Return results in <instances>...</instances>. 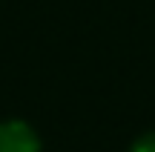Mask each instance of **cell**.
Wrapping results in <instances>:
<instances>
[{"instance_id": "1", "label": "cell", "mask_w": 155, "mask_h": 152, "mask_svg": "<svg viewBox=\"0 0 155 152\" xmlns=\"http://www.w3.org/2000/svg\"><path fill=\"white\" fill-rule=\"evenodd\" d=\"M0 152H40V138L23 121L0 124Z\"/></svg>"}, {"instance_id": "2", "label": "cell", "mask_w": 155, "mask_h": 152, "mask_svg": "<svg viewBox=\"0 0 155 152\" xmlns=\"http://www.w3.org/2000/svg\"><path fill=\"white\" fill-rule=\"evenodd\" d=\"M129 152H155V132H147V135H141L138 141L132 144V149Z\"/></svg>"}]
</instances>
